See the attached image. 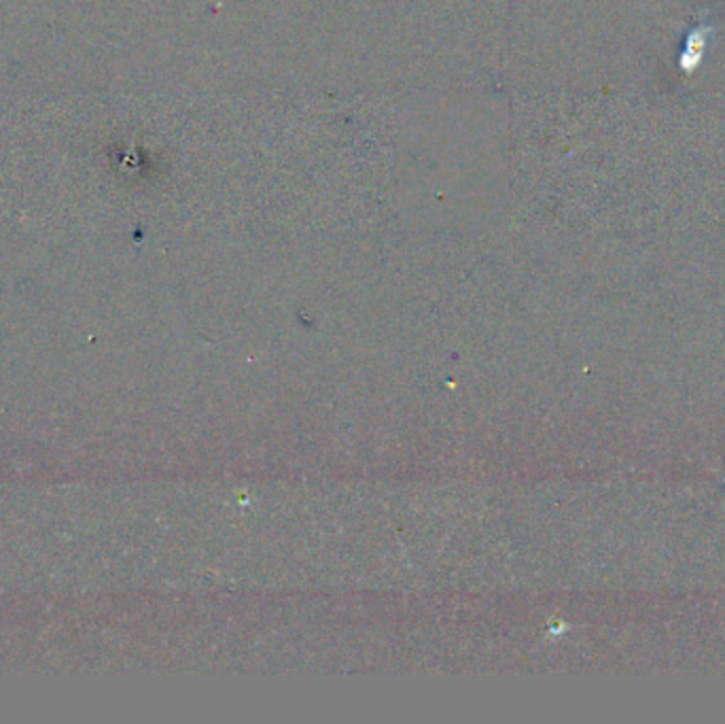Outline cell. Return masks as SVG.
Returning <instances> with one entry per match:
<instances>
[{
	"instance_id": "6da1fadb",
	"label": "cell",
	"mask_w": 725,
	"mask_h": 724,
	"mask_svg": "<svg viewBox=\"0 0 725 724\" xmlns=\"http://www.w3.org/2000/svg\"><path fill=\"white\" fill-rule=\"evenodd\" d=\"M711 32H713V29H708V26L690 32V36H688V45H685V52H683V56H681V68H683L685 73L696 70L697 64L702 62L704 50H706V41H708V34H711Z\"/></svg>"
}]
</instances>
